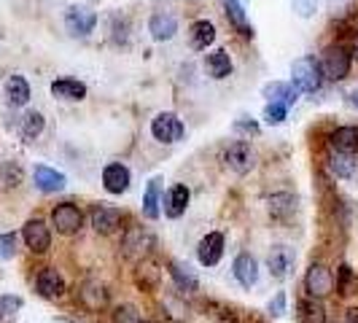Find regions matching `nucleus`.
Segmentation results:
<instances>
[{"label":"nucleus","instance_id":"1","mask_svg":"<svg viewBox=\"0 0 358 323\" xmlns=\"http://www.w3.org/2000/svg\"><path fill=\"white\" fill-rule=\"evenodd\" d=\"M321 62L323 78L329 81H345L350 76V68H353V54H350V46L348 43H331L323 49V57L318 59Z\"/></svg>","mask_w":358,"mask_h":323},{"label":"nucleus","instance_id":"2","mask_svg":"<svg viewBox=\"0 0 358 323\" xmlns=\"http://www.w3.org/2000/svg\"><path fill=\"white\" fill-rule=\"evenodd\" d=\"M291 84L299 89V94H313L323 87V71L321 62L315 57H299L294 65H291Z\"/></svg>","mask_w":358,"mask_h":323},{"label":"nucleus","instance_id":"3","mask_svg":"<svg viewBox=\"0 0 358 323\" xmlns=\"http://www.w3.org/2000/svg\"><path fill=\"white\" fill-rule=\"evenodd\" d=\"M305 291L310 299H326L334 294V272L323 261H313L305 272Z\"/></svg>","mask_w":358,"mask_h":323},{"label":"nucleus","instance_id":"4","mask_svg":"<svg viewBox=\"0 0 358 323\" xmlns=\"http://www.w3.org/2000/svg\"><path fill=\"white\" fill-rule=\"evenodd\" d=\"M154 248V234L143 229V227H124L122 234V253L132 261H141L145 259Z\"/></svg>","mask_w":358,"mask_h":323},{"label":"nucleus","instance_id":"5","mask_svg":"<svg viewBox=\"0 0 358 323\" xmlns=\"http://www.w3.org/2000/svg\"><path fill=\"white\" fill-rule=\"evenodd\" d=\"M151 135H154V141H159V143L173 145L186 135V127H183V122H180L173 110H162V113H157V116L151 119Z\"/></svg>","mask_w":358,"mask_h":323},{"label":"nucleus","instance_id":"6","mask_svg":"<svg viewBox=\"0 0 358 323\" xmlns=\"http://www.w3.org/2000/svg\"><path fill=\"white\" fill-rule=\"evenodd\" d=\"M52 227L65 237H73L84 229V213L78 205L73 202H59L57 208H52Z\"/></svg>","mask_w":358,"mask_h":323},{"label":"nucleus","instance_id":"7","mask_svg":"<svg viewBox=\"0 0 358 323\" xmlns=\"http://www.w3.org/2000/svg\"><path fill=\"white\" fill-rule=\"evenodd\" d=\"M224 164L232 170L234 175H245L256 167V151L248 141H234L224 151Z\"/></svg>","mask_w":358,"mask_h":323},{"label":"nucleus","instance_id":"8","mask_svg":"<svg viewBox=\"0 0 358 323\" xmlns=\"http://www.w3.org/2000/svg\"><path fill=\"white\" fill-rule=\"evenodd\" d=\"M76 299H78V305L84 307L87 313H100V310H106L108 307V299H110V291H108L106 283H100V280H84L81 286L76 288Z\"/></svg>","mask_w":358,"mask_h":323},{"label":"nucleus","instance_id":"9","mask_svg":"<svg viewBox=\"0 0 358 323\" xmlns=\"http://www.w3.org/2000/svg\"><path fill=\"white\" fill-rule=\"evenodd\" d=\"M124 213L119 208H110V205H94L92 208V229L103 237H110V234L122 232L124 227Z\"/></svg>","mask_w":358,"mask_h":323},{"label":"nucleus","instance_id":"10","mask_svg":"<svg viewBox=\"0 0 358 323\" xmlns=\"http://www.w3.org/2000/svg\"><path fill=\"white\" fill-rule=\"evenodd\" d=\"M97 24V14L87 6H71L65 11V27L76 38H87Z\"/></svg>","mask_w":358,"mask_h":323},{"label":"nucleus","instance_id":"11","mask_svg":"<svg viewBox=\"0 0 358 323\" xmlns=\"http://www.w3.org/2000/svg\"><path fill=\"white\" fill-rule=\"evenodd\" d=\"M22 237H24V245L33 253H46L52 248V232H49V224L41 221V218H30L22 229Z\"/></svg>","mask_w":358,"mask_h":323},{"label":"nucleus","instance_id":"12","mask_svg":"<svg viewBox=\"0 0 358 323\" xmlns=\"http://www.w3.org/2000/svg\"><path fill=\"white\" fill-rule=\"evenodd\" d=\"M36 288L43 299H62V296H65V291H68L65 278L59 275V269H54V267H43L41 272H38Z\"/></svg>","mask_w":358,"mask_h":323},{"label":"nucleus","instance_id":"13","mask_svg":"<svg viewBox=\"0 0 358 323\" xmlns=\"http://www.w3.org/2000/svg\"><path fill=\"white\" fill-rule=\"evenodd\" d=\"M129 180H132V173L124 162H110L103 167V186L108 194H124L129 189Z\"/></svg>","mask_w":358,"mask_h":323},{"label":"nucleus","instance_id":"14","mask_svg":"<svg viewBox=\"0 0 358 323\" xmlns=\"http://www.w3.org/2000/svg\"><path fill=\"white\" fill-rule=\"evenodd\" d=\"M329 151L356 157L358 154V127L342 124V127H337V129H331V135H329Z\"/></svg>","mask_w":358,"mask_h":323},{"label":"nucleus","instance_id":"15","mask_svg":"<svg viewBox=\"0 0 358 323\" xmlns=\"http://www.w3.org/2000/svg\"><path fill=\"white\" fill-rule=\"evenodd\" d=\"M224 245H227V240H224V234L221 232L205 234L197 245L199 264H202V267H215V264L221 261V256H224Z\"/></svg>","mask_w":358,"mask_h":323},{"label":"nucleus","instance_id":"16","mask_svg":"<svg viewBox=\"0 0 358 323\" xmlns=\"http://www.w3.org/2000/svg\"><path fill=\"white\" fill-rule=\"evenodd\" d=\"M267 267L275 280H286L294 267V251L288 245H272L267 253Z\"/></svg>","mask_w":358,"mask_h":323},{"label":"nucleus","instance_id":"17","mask_svg":"<svg viewBox=\"0 0 358 323\" xmlns=\"http://www.w3.org/2000/svg\"><path fill=\"white\" fill-rule=\"evenodd\" d=\"M167 272H170V280H173L176 291L186 294V296L197 294L199 280H197V275L192 272V267H189V264H183V261H176V259H173V261L167 264Z\"/></svg>","mask_w":358,"mask_h":323},{"label":"nucleus","instance_id":"18","mask_svg":"<svg viewBox=\"0 0 358 323\" xmlns=\"http://www.w3.org/2000/svg\"><path fill=\"white\" fill-rule=\"evenodd\" d=\"M232 272H234V278H237V283L243 288L256 286V280H259V261H256V256L248 251L237 253V256H234Z\"/></svg>","mask_w":358,"mask_h":323},{"label":"nucleus","instance_id":"19","mask_svg":"<svg viewBox=\"0 0 358 323\" xmlns=\"http://www.w3.org/2000/svg\"><path fill=\"white\" fill-rule=\"evenodd\" d=\"M148 33L154 41H170L178 33V17L173 11H154L148 19Z\"/></svg>","mask_w":358,"mask_h":323},{"label":"nucleus","instance_id":"20","mask_svg":"<svg viewBox=\"0 0 358 323\" xmlns=\"http://www.w3.org/2000/svg\"><path fill=\"white\" fill-rule=\"evenodd\" d=\"M189 199H192V192H189L186 183L170 186V192L162 199V202H164V215H167V218H180V215L186 213V208H189Z\"/></svg>","mask_w":358,"mask_h":323},{"label":"nucleus","instance_id":"21","mask_svg":"<svg viewBox=\"0 0 358 323\" xmlns=\"http://www.w3.org/2000/svg\"><path fill=\"white\" fill-rule=\"evenodd\" d=\"M33 178H36V186L43 192V194H54V192H62L65 189V183L68 178L59 173V170H54V167H46V164H36V170H33Z\"/></svg>","mask_w":358,"mask_h":323},{"label":"nucleus","instance_id":"22","mask_svg":"<svg viewBox=\"0 0 358 323\" xmlns=\"http://www.w3.org/2000/svg\"><path fill=\"white\" fill-rule=\"evenodd\" d=\"M215 41V24L208 19H197L192 27H189V46L194 52H208V46Z\"/></svg>","mask_w":358,"mask_h":323},{"label":"nucleus","instance_id":"23","mask_svg":"<svg viewBox=\"0 0 358 323\" xmlns=\"http://www.w3.org/2000/svg\"><path fill=\"white\" fill-rule=\"evenodd\" d=\"M52 94L59 100H68V103H78L87 97V84L78 78H57L52 81Z\"/></svg>","mask_w":358,"mask_h":323},{"label":"nucleus","instance_id":"24","mask_svg":"<svg viewBox=\"0 0 358 323\" xmlns=\"http://www.w3.org/2000/svg\"><path fill=\"white\" fill-rule=\"evenodd\" d=\"M6 100H8V106L14 108H22L30 103V84H27V78L24 76H8L6 78Z\"/></svg>","mask_w":358,"mask_h":323},{"label":"nucleus","instance_id":"25","mask_svg":"<svg viewBox=\"0 0 358 323\" xmlns=\"http://www.w3.org/2000/svg\"><path fill=\"white\" fill-rule=\"evenodd\" d=\"M356 167H358L356 157H348V154H337V151H329V157H326V170H329V173H331L334 178H340V180L353 178Z\"/></svg>","mask_w":358,"mask_h":323},{"label":"nucleus","instance_id":"26","mask_svg":"<svg viewBox=\"0 0 358 323\" xmlns=\"http://www.w3.org/2000/svg\"><path fill=\"white\" fill-rule=\"evenodd\" d=\"M264 97L267 103H283V106H294L299 100V89L291 81H272L264 87Z\"/></svg>","mask_w":358,"mask_h":323},{"label":"nucleus","instance_id":"27","mask_svg":"<svg viewBox=\"0 0 358 323\" xmlns=\"http://www.w3.org/2000/svg\"><path fill=\"white\" fill-rule=\"evenodd\" d=\"M205 68H208V73L213 76L215 81L229 78L232 76V57H229L227 49H215V52H210L205 57Z\"/></svg>","mask_w":358,"mask_h":323},{"label":"nucleus","instance_id":"28","mask_svg":"<svg viewBox=\"0 0 358 323\" xmlns=\"http://www.w3.org/2000/svg\"><path fill=\"white\" fill-rule=\"evenodd\" d=\"M159 205H162V178H151L143 192V215L148 221L159 218Z\"/></svg>","mask_w":358,"mask_h":323},{"label":"nucleus","instance_id":"29","mask_svg":"<svg viewBox=\"0 0 358 323\" xmlns=\"http://www.w3.org/2000/svg\"><path fill=\"white\" fill-rule=\"evenodd\" d=\"M296 318L299 323H326V307L321 299H302L296 305Z\"/></svg>","mask_w":358,"mask_h":323},{"label":"nucleus","instance_id":"30","mask_svg":"<svg viewBox=\"0 0 358 323\" xmlns=\"http://www.w3.org/2000/svg\"><path fill=\"white\" fill-rule=\"evenodd\" d=\"M43 127H46L43 113H38V110H27V113L19 119V135H22L24 141H36L38 135L43 132Z\"/></svg>","mask_w":358,"mask_h":323},{"label":"nucleus","instance_id":"31","mask_svg":"<svg viewBox=\"0 0 358 323\" xmlns=\"http://www.w3.org/2000/svg\"><path fill=\"white\" fill-rule=\"evenodd\" d=\"M224 8H227V17L234 27L243 33V36H251V27H248V19H245V8H243V0H224Z\"/></svg>","mask_w":358,"mask_h":323},{"label":"nucleus","instance_id":"32","mask_svg":"<svg viewBox=\"0 0 358 323\" xmlns=\"http://www.w3.org/2000/svg\"><path fill=\"white\" fill-rule=\"evenodd\" d=\"M334 288L340 291L342 296H348V294H353L358 288V278L356 272L348 267V264H340L337 267V275H334Z\"/></svg>","mask_w":358,"mask_h":323},{"label":"nucleus","instance_id":"33","mask_svg":"<svg viewBox=\"0 0 358 323\" xmlns=\"http://www.w3.org/2000/svg\"><path fill=\"white\" fill-rule=\"evenodd\" d=\"M294 208H296V199L291 197V194H275V197L269 199V213L275 215V218H280V221H286L288 215L294 213Z\"/></svg>","mask_w":358,"mask_h":323},{"label":"nucleus","instance_id":"34","mask_svg":"<svg viewBox=\"0 0 358 323\" xmlns=\"http://www.w3.org/2000/svg\"><path fill=\"white\" fill-rule=\"evenodd\" d=\"M162 280V272L154 264H148V261H141V267H138V286L143 288V291H154V288L159 286Z\"/></svg>","mask_w":358,"mask_h":323},{"label":"nucleus","instance_id":"35","mask_svg":"<svg viewBox=\"0 0 358 323\" xmlns=\"http://www.w3.org/2000/svg\"><path fill=\"white\" fill-rule=\"evenodd\" d=\"M110 321L113 323H141L143 318H141V310H138V307L124 302V305H119L113 313H110Z\"/></svg>","mask_w":358,"mask_h":323},{"label":"nucleus","instance_id":"36","mask_svg":"<svg viewBox=\"0 0 358 323\" xmlns=\"http://www.w3.org/2000/svg\"><path fill=\"white\" fill-rule=\"evenodd\" d=\"M208 315H210V321H213V323H240L237 313H234L232 307H227V305H210Z\"/></svg>","mask_w":358,"mask_h":323},{"label":"nucleus","instance_id":"37","mask_svg":"<svg viewBox=\"0 0 358 323\" xmlns=\"http://www.w3.org/2000/svg\"><path fill=\"white\" fill-rule=\"evenodd\" d=\"M286 113H288V106H283V103H267V108H264V122L267 124H283L286 122Z\"/></svg>","mask_w":358,"mask_h":323},{"label":"nucleus","instance_id":"38","mask_svg":"<svg viewBox=\"0 0 358 323\" xmlns=\"http://www.w3.org/2000/svg\"><path fill=\"white\" fill-rule=\"evenodd\" d=\"M14 253H17V234H0V259H14Z\"/></svg>","mask_w":358,"mask_h":323},{"label":"nucleus","instance_id":"39","mask_svg":"<svg viewBox=\"0 0 358 323\" xmlns=\"http://www.w3.org/2000/svg\"><path fill=\"white\" fill-rule=\"evenodd\" d=\"M0 175L6 180V186H19V183H22V167H19L17 162H8Z\"/></svg>","mask_w":358,"mask_h":323},{"label":"nucleus","instance_id":"40","mask_svg":"<svg viewBox=\"0 0 358 323\" xmlns=\"http://www.w3.org/2000/svg\"><path fill=\"white\" fill-rule=\"evenodd\" d=\"M267 310H269V315H275V318H280V315L286 313V294H283V291H278V294H275V296L269 299Z\"/></svg>","mask_w":358,"mask_h":323},{"label":"nucleus","instance_id":"41","mask_svg":"<svg viewBox=\"0 0 358 323\" xmlns=\"http://www.w3.org/2000/svg\"><path fill=\"white\" fill-rule=\"evenodd\" d=\"M345 323H358V307H350L345 313Z\"/></svg>","mask_w":358,"mask_h":323},{"label":"nucleus","instance_id":"42","mask_svg":"<svg viewBox=\"0 0 358 323\" xmlns=\"http://www.w3.org/2000/svg\"><path fill=\"white\" fill-rule=\"evenodd\" d=\"M350 54H353V59H358V33L353 36V41H350Z\"/></svg>","mask_w":358,"mask_h":323},{"label":"nucleus","instance_id":"43","mask_svg":"<svg viewBox=\"0 0 358 323\" xmlns=\"http://www.w3.org/2000/svg\"><path fill=\"white\" fill-rule=\"evenodd\" d=\"M350 103L358 108V92H353V94H350Z\"/></svg>","mask_w":358,"mask_h":323},{"label":"nucleus","instance_id":"44","mask_svg":"<svg viewBox=\"0 0 358 323\" xmlns=\"http://www.w3.org/2000/svg\"><path fill=\"white\" fill-rule=\"evenodd\" d=\"M141 323H157V321H141Z\"/></svg>","mask_w":358,"mask_h":323}]
</instances>
